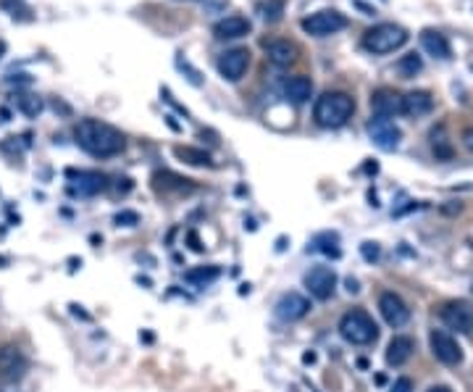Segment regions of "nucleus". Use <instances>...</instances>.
<instances>
[{
  "instance_id": "f257e3e1",
  "label": "nucleus",
  "mask_w": 473,
  "mask_h": 392,
  "mask_svg": "<svg viewBox=\"0 0 473 392\" xmlns=\"http://www.w3.org/2000/svg\"><path fill=\"white\" fill-rule=\"evenodd\" d=\"M74 137H77V145L82 148L84 153L95 155V158H111V155H118L124 150V134L111 127L106 121L97 119H82L77 127H74Z\"/></svg>"
},
{
  "instance_id": "f03ea898",
  "label": "nucleus",
  "mask_w": 473,
  "mask_h": 392,
  "mask_svg": "<svg viewBox=\"0 0 473 392\" xmlns=\"http://www.w3.org/2000/svg\"><path fill=\"white\" fill-rule=\"evenodd\" d=\"M355 111V100L347 93H323L313 106V119L323 130L344 127Z\"/></svg>"
},
{
  "instance_id": "7ed1b4c3",
  "label": "nucleus",
  "mask_w": 473,
  "mask_h": 392,
  "mask_svg": "<svg viewBox=\"0 0 473 392\" xmlns=\"http://www.w3.org/2000/svg\"><path fill=\"white\" fill-rule=\"evenodd\" d=\"M339 334L353 345H371L378 337V327L366 311L353 308L339 319Z\"/></svg>"
},
{
  "instance_id": "20e7f679",
  "label": "nucleus",
  "mask_w": 473,
  "mask_h": 392,
  "mask_svg": "<svg viewBox=\"0 0 473 392\" xmlns=\"http://www.w3.org/2000/svg\"><path fill=\"white\" fill-rule=\"evenodd\" d=\"M405 42H408V32L400 24H376L363 35V48L368 53H376V56L394 53Z\"/></svg>"
},
{
  "instance_id": "39448f33",
  "label": "nucleus",
  "mask_w": 473,
  "mask_h": 392,
  "mask_svg": "<svg viewBox=\"0 0 473 392\" xmlns=\"http://www.w3.org/2000/svg\"><path fill=\"white\" fill-rule=\"evenodd\" d=\"M344 26H347L344 13L334 11V8H323V11H316L303 19V29L313 37H329L334 32L344 29Z\"/></svg>"
},
{
  "instance_id": "423d86ee",
  "label": "nucleus",
  "mask_w": 473,
  "mask_h": 392,
  "mask_svg": "<svg viewBox=\"0 0 473 392\" xmlns=\"http://www.w3.org/2000/svg\"><path fill=\"white\" fill-rule=\"evenodd\" d=\"M368 137H371V140H374V145H376V148H381V150H394V148L400 145V140H402V132L392 119L374 116V119L368 121Z\"/></svg>"
},
{
  "instance_id": "0eeeda50",
  "label": "nucleus",
  "mask_w": 473,
  "mask_h": 392,
  "mask_svg": "<svg viewBox=\"0 0 473 392\" xmlns=\"http://www.w3.org/2000/svg\"><path fill=\"white\" fill-rule=\"evenodd\" d=\"M305 287L316 300H329L337 290V274L329 266H313L305 274Z\"/></svg>"
},
{
  "instance_id": "6e6552de",
  "label": "nucleus",
  "mask_w": 473,
  "mask_h": 392,
  "mask_svg": "<svg viewBox=\"0 0 473 392\" xmlns=\"http://www.w3.org/2000/svg\"><path fill=\"white\" fill-rule=\"evenodd\" d=\"M428 343H431L434 356H437L442 363H447V366H458V363L463 361V347L458 345V340H455L452 334L442 332V329H434V332L428 334Z\"/></svg>"
},
{
  "instance_id": "1a4fd4ad",
  "label": "nucleus",
  "mask_w": 473,
  "mask_h": 392,
  "mask_svg": "<svg viewBox=\"0 0 473 392\" xmlns=\"http://www.w3.org/2000/svg\"><path fill=\"white\" fill-rule=\"evenodd\" d=\"M250 66V50L248 48H232L218 56V72L229 82H239L242 74L248 72Z\"/></svg>"
},
{
  "instance_id": "9d476101",
  "label": "nucleus",
  "mask_w": 473,
  "mask_h": 392,
  "mask_svg": "<svg viewBox=\"0 0 473 392\" xmlns=\"http://www.w3.org/2000/svg\"><path fill=\"white\" fill-rule=\"evenodd\" d=\"M69 179H71V187L69 190L74 195H82V198H93L97 192H103L108 187V179L106 174H100V171H69Z\"/></svg>"
},
{
  "instance_id": "9b49d317",
  "label": "nucleus",
  "mask_w": 473,
  "mask_h": 392,
  "mask_svg": "<svg viewBox=\"0 0 473 392\" xmlns=\"http://www.w3.org/2000/svg\"><path fill=\"white\" fill-rule=\"evenodd\" d=\"M442 321L447 324L449 329H455V332H460V334H468V332H473V308L468 303H463V300L447 303V306L442 308Z\"/></svg>"
},
{
  "instance_id": "f8f14e48",
  "label": "nucleus",
  "mask_w": 473,
  "mask_h": 392,
  "mask_svg": "<svg viewBox=\"0 0 473 392\" xmlns=\"http://www.w3.org/2000/svg\"><path fill=\"white\" fill-rule=\"evenodd\" d=\"M378 311H381V316L390 327H402L410 319V308L405 306V300L397 292H384L378 297Z\"/></svg>"
},
{
  "instance_id": "ddd939ff",
  "label": "nucleus",
  "mask_w": 473,
  "mask_h": 392,
  "mask_svg": "<svg viewBox=\"0 0 473 392\" xmlns=\"http://www.w3.org/2000/svg\"><path fill=\"white\" fill-rule=\"evenodd\" d=\"M371 108H374V116H384V119H394L402 113V95L394 90H376L371 97Z\"/></svg>"
},
{
  "instance_id": "4468645a",
  "label": "nucleus",
  "mask_w": 473,
  "mask_h": 392,
  "mask_svg": "<svg viewBox=\"0 0 473 392\" xmlns=\"http://www.w3.org/2000/svg\"><path fill=\"white\" fill-rule=\"evenodd\" d=\"M307 311H310V303H307V297H303L300 292H287V295H282L279 303H276V316L282 321L303 319Z\"/></svg>"
},
{
  "instance_id": "2eb2a0df",
  "label": "nucleus",
  "mask_w": 473,
  "mask_h": 392,
  "mask_svg": "<svg viewBox=\"0 0 473 392\" xmlns=\"http://www.w3.org/2000/svg\"><path fill=\"white\" fill-rule=\"evenodd\" d=\"M26 371V361H24L22 350L13 345H3L0 347V377L3 379H19Z\"/></svg>"
},
{
  "instance_id": "dca6fc26",
  "label": "nucleus",
  "mask_w": 473,
  "mask_h": 392,
  "mask_svg": "<svg viewBox=\"0 0 473 392\" xmlns=\"http://www.w3.org/2000/svg\"><path fill=\"white\" fill-rule=\"evenodd\" d=\"M431 108H434V97L426 90H413V93L402 95V113H408V116L418 119V116H426Z\"/></svg>"
},
{
  "instance_id": "f3484780",
  "label": "nucleus",
  "mask_w": 473,
  "mask_h": 392,
  "mask_svg": "<svg viewBox=\"0 0 473 392\" xmlns=\"http://www.w3.org/2000/svg\"><path fill=\"white\" fill-rule=\"evenodd\" d=\"M250 32V22L245 16H226L213 26V35L218 40H239Z\"/></svg>"
},
{
  "instance_id": "a211bd4d",
  "label": "nucleus",
  "mask_w": 473,
  "mask_h": 392,
  "mask_svg": "<svg viewBox=\"0 0 473 392\" xmlns=\"http://www.w3.org/2000/svg\"><path fill=\"white\" fill-rule=\"evenodd\" d=\"M266 53H268V61L273 66H292L297 61V45L289 42V40H273L266 45Z\"/></svg>"
},
{
  "instance_id": "6ab92c4d",
  "label": "nucleus",
  "mask_w": 473,
  "mask_h": 392,
  "mask_svg": "<svg viewBox=\"0 0 473 392\" xmlns=\"http://www.w3.org/2000/svg\"><path fill=\"white\" fill-rule=\"evenodd\" d=\"M421 45H424L426 53L434 56V58L447 61L449 56H452L447 37L442 35V32H437V29H424V32H421Z\"/></svg>"
},
{
  "instance_id": "aec40b11",
  "label": "nucleus",
  "mask_w": 473,
  "mask_h": 392,
  "mask_svg": "<svg viewBox=\"0 0 473 392\" xmlns=\"http://www.w3.org/2000/svg\"><path fill=\"white\" fill-rule=\"evenodd\" d=\"M284 95H287V100H292L295 106H303L313 95V82L307 77H289L284 82Z\"/></svg>"
},
{
  "instance_id": "412c9836",
  "label": "nucleus",
  "mask_w": 473,
  "mask_h": 392,
  "mask_svg": "<svg viewBox=\"0 0 473 392\" xmlns=\"http://www.w3.org/2000/svg\"><path fill=\"white\" fill-rule=\"evenodd\" d=\"M415 350V343L410 340V337H394L390 343V347H387V363L390 366H402V363H408L410 361V356H413Z\"/></svg>"
},
{
  "instance_id": "4be33fe9",
  "label": "nucleus",
  "mask_w": 473,
  "mask_h": 392,
  "mask_svg": "<svg viewBox=\"0 0 473 392\" xmlns=\"http://www.w3.org/2000/svg\"><path fill=\"white\" fill-rule=\"evenodd\" d=\"M174 155L179 161H184L189 166H213V158L205 150H198V148H189V145H177L174 148Z\"/></svg>"
},
{
  "instance_id": "5701e85b",
  "label": "nucleus",
  "mask_w": 473,
  "mask_h": 392,
  "mask_svg": "<svg viewBox=\"0 0 473 392\" xmlns=\"http://www.w3.org/2000/svg\"><path fill=\"white\" fill-rule=\"evenodd\" d=\"M221 276V269L218 266H198V269H189L184 274V279H187L189 285H198V287H205L211 285L213 279H218Z\"/></svg>"
},
{
  "instance_id": "b1692460",
  "label": "nucleus",
  "mask_w": 473,
  "mask_h": 392,
  "mask_svg": "<svg viewBox=\"0 0 473 392\" xmlns=\"http://www.w3.org/2000/svg\"><path fill=\"white\" fill-rule=\"evenodd\" d=\"M313 250H319V253H326L331 258H339L342 256V250H339V237L337 235H331V232H323L319 237H313Z\"/></svg>"
},
{
  "instance_id": "393cba45",
  "label": "nucleus",
  "mask_w": 473,
  "mask_h": 392,
  "mask_svg": "<svg viewBox=\"0 0 473 392\" xmlns=\"http://www.w3.org/2000/svg\"><path fill=\"white\" fill-rule=\"evenodd\" d=\"M421 69H424V61H421V56H415V53L402 56L400 63H397V72H400L402 79H410V77H415Z\"/></svg>"
},
{
  "instance_id": "a878e982",
  "label": "nucleus",
  "mask_w": 473,
  "mask_h": 392,
  "mask_svg": "<svg viewBox=\"0 0 473 392\" xmlns=\"http://www.w3.org/2000/svg\"><path fill=\"white\" fill-rule=\"evenodd\" d=\"M431 145H434L437 158H442V161H449V158H452V145H449L447 134H444V127L431 132Z\"/></svg>"
},
{
  "instance_id": "bb28decb",
  "label": "nucleus",
  "mask_w": 473,
  "mask_h": 392,
  "mask_svg": "<svg viewBox=\"0 0 473 392\" xmlns=\"http://www.w3.org/2000/svg\"><path fill=\"white\" fill-rule=\"evenodd\" d=\"M258 11L263 13V19H266L268 24H276L284 13V0H266V3H260Z\"/></svg>"
},
{
  "instance_id": "cd10ccee",
  "label": "nucleus",
  "mask_w": 473,
  "mask_h": 392,
  "mask_svg": "<svg viewBox=\"0 0 473 392\" xmlns=\"http://www.w3.org/2000/svg\"><path fill=\"white\" fill-rule=\"evenodd\" d=\"M19 111H22L24 116L35 119L37 113L42 111V100H40L37 95H19Z\"/></svg>"
},
{
  "instance_id": "c85d7f7f",
  "label": "nucleus",
  "mask_w": 473,
  "mask_h": 392,
  "mask_svg": "<svg viewBox=\"0 0 473 392\" xmlns=\"http://www.w3.org/2000/svg\"><path fill=\"white\" fill-rule=\"evenodd\" d=\"M177 66H179V69H182V72H187V74H189V77H187L189 82L195 84V87H200V84H202L200 72H195V69H192V66H189V63H187V58H182V56H179V58H177Z\"/></svg>"
},
{
  "instance_id": "c756f323",
  "label": "nucleus",
  "mask_w": 473,
  "mask_h": 392,
  "mask_svg": "<svg viewBox=\"0 0 473 392\" xmlns=\"http://www.w3.org/2000/svg\"><path fill=\"white\" fill-rule=\"evenodd\" d=\"M116 224L118 226H134V224H140V214H137V211H121V214H116Z\"/></svg>"
},
{
  "instance_id": "7c9ffc66",
  "label": "nucleus",
  "mask_w": 473,
  "mask_h": 392,
  "mask_svg": "<svg viewBox=\"0 0 473 392\" xmlns=\"http://www.w3.org/2000/svg\"><path fill=\"white\" fill-rule=\"evenodd\" d=\"M392 392H413V382L408 379V377H402V379L394 382V387H392Z\"/></svg>"
},
{
  "instance_id": "2f4dec72",
  "label": "nucleus",
  "mask_w": 473,
  "mask_h": 392,
  "mask_svg": "<svg viewBox=\"0 0 473 392\" xmlns=\"http://www.w3.org/2000/svg\"><path fill=\"white\" fill-rule=\"evenodd\" d=\"M363 256H366L368 261H376L378 258V248L374 242H363Z\"/></svg>"
},
{
  "instance_id": "473e14b6",
  "label": "nucleus",
  "mask_w": 473,
  "mask_h": 392,
  "mask_svg": "<svg viewBox=\"0 0 473 392\" xmlns=\"http://www.w3.org/2000/svg\"><path fill=\"white\" fill-rule=\"evenodd\" d=\"M187 240H189V245H192V250H198V253H200L202 245H200V237H198V232H189Z\"/></svg>"
},
{
  "instance_id": "72a5a7b5",
  "label": "nucleus",
  "mask_w": 473,
  "mask_h": 392,
  "mask_svg": "<svg viewBox=\"0 0 473 392\" xmlns=\"http://www.w3.org/2000/svg\"><path fill=\"white\" fill-rule=\"evenodd\" d=\"M463 143H465V148L473 153V130H465L463 132Z\"/></svg>"
},
{
  "instance_id": "f704fd0d",
  "label": "nucleus",
  "mask_w": 473,
  "mask_h": 392,
  "mask_svg": "<svg viewBox=\"0 0 473 392\" xmlns=\"http://www.w3.org/2000/svg\"><path fill=\"white\" fill-rule=\"evenodd\" d=\"M347 290H350V292H358L360 287H358V282H355V279H347Z\"/></svg>"
},
{
  "instance_id": "c9c22d12",
  "label": "nucleus",
  "mask_w": 473,
  "mask_h": 392,
  "mask_svg": "<svg viewBox=\"0 0 473 392\" xmlns=\"http://www.w3.org/2000/svg\"><path fill=\"white\" fill-rule=\"evenodd\" d=\"M303 361H305V363H313V361H316V356H313V353H305V356H303Z\"/></svg>"
},
{
  "instance_id": "e433bc0d",
  "label": "nucleus",
  "mask_w": 473,
  "mask_h": 392,
  "mask_svg": "<svg viewBox=\"0 0 473 392\" xmlns=\"http://www.w3.org/2000/svg\"><path fill=\"white\" fill-rule=\"evenodd\" d=\"M428 392H452V390H447V387H431Z\"/></svg>"
},
{
  "instance_id": "4c0bfd02",
  "label": "nucleus",
  "mask_w": 473,
  "mask_h": 392,
  "mask_svg": "<svg viewBox=\"0 0 473 392\" xmlns=\"http://www.w3.org/2000/svg\"><path fill=\"white\" fill-rule=\"evenodd\" d=\"M3 56H6V42L0 40V58H3Z\"/></svg>"
},
{
  "instance_id": "58836bf2",
  "label": "nucleus",
  "mask_w": 473,
  "mask_h": 392,
  "mask_svg": "<svg viewBox=\"0 0 473 392\" xmlns=\"http://www.w3.org/2000/svg\"><path fill=\"white\" fill-rule=\"evenodd\" d=\"M3 263H6V258H3V256H0V266H3Z\"/></svg>"
}]
</instances>
